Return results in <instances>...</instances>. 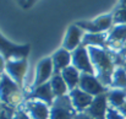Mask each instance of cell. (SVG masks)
<instances>
[{
	"label": "cell",
	"mask_w": 126,
	"mask_h": 119,
	"mask_svg": "<svg viewBox=\"0 0 126 119\" xmlns=\"http://www.w3.org/2000/svg\"><path fill=\"white\" fill-rule=\"evenodd\" d=\"M87 48L94 69V75L107 88H109L113 74L116 69L114 52L104 48H94V47H87Z\"/></svg>",
	"instance_id": "1"
},
{
	"label": "cell",
	"mask_w": 126,
	"mask_h": 119,
	"mask_svg": "<svg viewBox=\"0 0 126 119\" xmlns=\"http://www.w3.org/2000/svg\"><path fill=\"white\" fill-rule=\"evenodd\" d=\"M26 99V92L7 74H2L0 81V101L9 107L18 108Z\"/></svg>",
	"instance_id": "2"
},
{
	"label": "cell",
	"mask_w": 126,
	"mask_h": 119,
	"mask_svg": "<svg viewBox=\"0 0 126 119\" xmlns=\"http://www.w3.org/2000/svg\"><path fill=\"white\" fill-rule=\"evenodd\" d=\"M31 53V44L23 43L17 44L10 40H7L2 33L0 32V54L9 60H17V59H27Z\"/></svg>",
	"instance_id": "3"
},
{
	"label": "cell",
	"mask_w": 126,
	"mask_h": 119,
	"mask_svg": "<svg viewBox=\"0 0 126 119\" xmlns=\"http://www.w3.org/2000/svg\"><path fill=\"white\" fill-rule=\"evenodd\" d=\"M80 28H82L86 33H104L109 32L110 28L114 26L113 12L104 14L97 16L92 20H80L75 22Z\"/></svg>",
	"instance_id": "4"
},
{
	"label": "cell",
	"mask_w": 126,
	"mask_h": 119,
	"mask_svg": "<svg viewBox=\"0 0 126 119\" xmlns=\"http://www.w3.org/2000/svg\"><path fill=\"white\" fill-rule=\"evenodd\" d=\"M77 112L72 107L69 95L56 97L54 103L50 107L49 119H74Z\"/></svg>",
	"instance_id": "5"
},
{
	"label": "cell",
	"mask_w": 126,
	"mask_h": 119,
	"mask_svg": "<svg viewBox=\"0 0 126 119\" xmlns=\"http://www.w3.org/2000/svg\"><path fill=\"white\" fill-rule=\"evenodd\" d=\"M54 75V66H53V61H51V58L50 57H45L41 59L37 65H36V71H34V79L31 82L30 87L26 90L30 91L34 87H38L41 85H44L47 82H49L50 79L53 78Z\"/></svg>",
	"instance_id": "6"
},
{
	"label": "cell",
	"mask_w": 126,
	"mask_h": 119,
	"mask_svg": "<svg viewBox=\"0 0 126 119\" xmlns=\"http://www.w3.org/2000/svg\"><path fill=\"white\" fill-rule=\"evenodd\" d=\"M28 69L27 59H17V60H9L6 61L4 73L7 74L21 88L25 90V78ZM26 92V90H25Z\"/></svg>",
	"instance_id": "7"
},
{
	"label": "cell",
	"mask_w": 126,
	"mask_h": 119,
	"mask_svg": "<svg viewBox=\"0 0 126 119\" xmlns=\"http://www.w3.org/2000/svg\"><path fill=\"white\" fill-rule=\"evenodd\" d=\"M71 65L75 66L81 74H92L94 75V69L91 61V57L88 53V48L84 45H80L77 49L71 52Z\"/></svg>",
	"instance_id": "8"
},
{
	"label": "cell",
	"mask_w": 126,
	"mask_h": 119,
	"mask_svg": "<svg viewBox=\"0 0 126 119\" xmlns=\"http://www.w3.org/2000/svg\"><path fill=\"white\" fill-rule=\"evenodd\" d=\"M79 88H81L82 91L87 92L88 95H91L93 97L107 93L109 90L97 79L95 75H92V74H81Z\"/></svg>",
	"instance_id": "9"
},
{
	"label": "cell",
	"mask_w": 126,
	"mask_h": 119,
	"mask_svg": "<svg viewBox=\"0 0 126 119\" xmlns=\"http://www.w3.org/2000/svg\"><path fill=\"white\" fill-rule=\"evenodd\" d=\"M20 107L31 117V119H49L50 117V107L37 99H25Z\"/></svg>",
	"instance_id": "10"
},
{
	"label": "cell",
	"mask_w": 126,
	"mask_h": 119,
	"mask_svg": "<svg viewBox=\"0 0 126 119\" xmlns=\"http://www.w3.org/2000/svg\"><path fill=\"white\" fill-rule=\"evenodd\" d=\"M84 32L82 28H80L75 22L71 23L65 32L64 40H63V44L61 47L65 48L69 52H74L75 49H77L81 44H82V40H83Z\"/></svg>",
	"instance_id": "11"
},
{
	"label": "cell",
	"mask_w": 126,
	"mask_h": 119,
	"mask_svg": "<svg viewBox=\"0 0 126 119\" xmlns=\"http://www.w3.org/2000/svg\"><path fill=\"white\" fill-rule=\"evenodd\" d=\"M108 108H109V103H108L107 93H103L93 98L91 106L84 111V113L93 119H105Z\"/></svg>",
	"instance_id": "12"
},
{
	"label": "cell",
	"mask_w": 126,
	"mask_h": 119,
	"mask_svg": "<svg viewBox=\"0 0 126 119\" xmlns=\"http://www.w3.org/2000/svg\"><path fill=\"white\" fill-rule=\"evenodd\" d=\"M126 42V25H114L108 32L107 45L109 50L118 52Z\"/></svg>",
	"instance_id": "13"
},
{
	"label": "cell",
	"mask_w": 126,
	"mask_h": 119,
	"mask_svg": "<svg viewBox=\"0 0 126 119\" xmlns=\"http://www.w3.org/2000/svg\"><path fill=\"white\" fill-rule=\"evenodd\" d=\"M55 98L56 97L54 96L49 82H47L44 85H41L38 87H34V88H32V90L26 92V99H37V101L44 102L49 107H51V104L54 103Z\"/></svg>",
	"instance_id": "14"
},
{
	"label": "cell",
	"mask_w": 126,
	"mask_h": 119,
	"mask_svg": "<svg viewBox=\"0 0 126 119\" xmlns=\"http://www.w3.org/2000/svg\"><path fill=\"white\" fill-rule=\"evenodd\" d=\"M69 97H70V101L72 103V107L75 108V111L77 113H82L84 112L92 103L93 101V96L88 95L87 92L82 91L81 88H75V90H71L69 92Z\"/></svg>",
	"instance_id": "15"
},
{
	"label": "cell",
	"mask_w": 126,
	"mask_h": 119,
	"mask_svg": "<svg viewBox=\"0 0 126 119\" xmlns=\"http://www.w3.org/2000/svg\"><path fill=\"white\" fill-rule=\"evenodd\" d=\"M51 61H53V66H54V74H60L64 69L69 68L71 65V52L66 50L65 48L60 47L58 48L51 55Z\"/></svg>",
	"instance_id": "16"
},
{
	"label": "cell",
	"mask_w": 126,
	"mask_h": 119,
	"mask_svg": "<svg viewBox=\"0 0 126 119\" xmlns=\"http://www.w3.org/2000/svg\"><path fill=\"white\" fill-rule=\"evenodd\" d=\"M107 98L109 107L121 111L126 104V90H118V88H109L107 92Z\"/></svg>",
	"instance_id": "17"
},
{
	"label": "cell",
	"mask_w": 126,
	"mask_h": 119,
	"mask_svg": "<svg viewBox=\"0 0 126 119\" xmlns=\"http://www.w3.org/2000/svg\"><path fill=\"white\" fill-rule=\"evenodd\" d=\"M107 38H108V32H104V33H84L83 40H82V45L108 49Z\"/></svg>",
	"instance_id": "18"
},
{
	"label": "cell",
	"mask_w": 126,
	"mask_h": 119,
	"mask_svg": "<svg viewBox=\"0 0 126 119\" xmlns=\"http://www.w3.org/2000/svg\"><path fill=\"white\" fill-rule=\"evenodd\" d=\"M60 74H61L63 79H64V81L66 82V85H67V87H69V92H70L71 90H75V88L79 87L81 73H80L75 66L70 65L69 68L64 69Z\"/></svg>",
	"instance_id": "19"
},
{
	"label": "cell",
	"mask_w": 126,
	"mask_h": 119,
	"mask_svg": "<svg viewBox=\"0 0 126 119\" xmlns=\"http://www.w3.org/2000/svg\"><path fill=\"white\" fill-rule=\"evenodd\" d=\"M49 83H50L51 91L55 97H61V96L69 95V87H67L66 82L64 81L61 74H54L53 78L49 81Z\"/></svg>",
	"instance_id": "20"
},
{
	"label": "cell",
	"mask_w": 126,
	"mask_h": 119,
	"mask_svg": "<svg viewBox=\"0 0 126 119\" xmlns=\"http://www.w3.org/2000/svg\"><path fill=\"white\" fill-rule=\"evenodd\" d=\"M109 88L126 90V69L125 66H116Z\"/></svg>",
	"instance_id": "21"
},
{
	"label": "cell",
	"mask_w": 126,
	"mask_h": 119,
	"mask_svg": "<svg viewBox=\"0 0 126 119\" xmlns=\"http://www.w3.org/2000/svg\"><path fill=\"white\" fill-rule=\"evenodd\" d=\"M114 58H115V64L116 66H125L126 64V42L124 45L118 50L114 52Z\"/></svg>",
	"instance_id": "22"
},
{
	"label": "cell",
	"mask_w": 126,
	"mask_h": 119,
	"mask_svg": "<svg viewBox=\"0 0 126 119\" xmlns=\"http://www.w3.org/2000/svg\"><path fill=\"white\" fill-rule=\"evenodd\" d=\"M16 109L17 108L9 107V106L1 103V106H0V119H14Z\"/></svg>",
	"instance_id": "23"
},
{
	"label": "cell",
	"mask_w": 126,
	"mask_h": 119,
	"mask_svg": "<svg viewBox=\"0 0 126 119\" xmlns=\"http://www.w3.org/2000/svg\"><path fill=\"white\" fill-rule=\"evenodd\" d=\"M113 20L114 25H126V10L115 9L113 11Z\"/></svg>",
	"instance_id": "24"
},
{
	"label": "cell",
	"mask_w": 126,
	"mask_h": 119,
	"mask_svg": "<svg viewBox=\"0 0 126 119\" xmlns=\"http://www.w3.org/2000/svg\"><path fill=\"white\" fill-rule=\"evenodd\" d=\"M105 119H126V117H125V114L121 113L119 109H115L113 107H109L108 108V112H107Z\"/></svg>",
	"instance_id": "25"
},
{
	"label": "cell",
	"mask_w": 126,
	"mask_h": 119,
	"mask_svg": "<svg viewBox=\"0 0 126 119\" xmlns=\"http://www.w3.org/2000/svg\"><path fill=\"white\" fill-rule=\"evenodd\" d=\"M14 119H31V117H30L21 107H18V108L16 109V113H15Z\"/></svg>",
	"instance_id": "26"
},
{
	"label": "cell",
	"mask_w": 126,
	"mask_h": 119,
	"mask_svg": "<svg viewBox=\"0 0 126 119\" xmlns=\"http://www.w3.org/2000/svg\"><path fill=\"white\" fill-rule=\"evenodd\" d=\"M14 1H15V4H16L18 7H21V9H25V10H26L27 0H14Z\"/></svg>",
	"instance_id": "27"
},
{
	"label": "cell",
	"mask_w": 126,
	"mask_h": 119,
	"mask_svg": "<svg viewBox=\"0 0 126 119\" xmlns=\"http://www.w3.org/2000/svg\"><path fill=\"white\" fill-rule=\"evenodd\" d=\"M74 119H93V118H91L88 114H86L84 112H82V113H77Z\"/></svg>",
	"instance_id": "28"
},
{
	"label": "cell",
	"mask_w": 126,
	"mask_h": 119,
	"mask_svg": "<svg viewBox=\"0 0 126 119\" xmlns=\"http://www.w3.org/2000/svg\"><path fill=\"white\" fill-rule=\"evenodd\" d=\"M5 65H6V59L0 54V71H4L5 70Z\"/></svg>",
	"instance_id": "29"
},
{
	"label": "cell",
	"mask_w": 126,
	"mask_h": 119,
	"mask_svg": "<svg viewBox=\"0 0 126 119\" xmlns=\"http://www.w3.org/2000/svg\"><path fill=\"white\" fill-rule=\"evenodd\" d=\"M39 0H27V4H26V10L27 9H31V7H33L37 2H38Z\"/></svg>",
	"instance_id": "30"
},
{
	"label": "cell",
	"mask_w": 126,
	"mask_h": 119,
	"mask_svg": "<svg viewBox=\"0 0 126 119\" xmlns=\"http://www.w3.org/2000/svg\"><path fill=\"white\" fill-rule=\"evenodd\" d=\"M115 9H124V10H126V0H119V2H118Z\"/></svg>",
	"instance_id": "31"
},
{
	"label": "cell",
	"mask_w": 126,
	"mask_h": 119,
	"mask_svg": "<svg viewBox=\"0 0 126 119\" xmlns=\"http://www.w3.org/2000/svg\"><path fill=\"white\" fill-rule=\"evenodd\" d=\"M120 112H121V113H124V114H126V104L124 106V107H123V109H121Z\"/></svg>",
	"instance_id": "32"
},
{
	"label": "cell",
	"mask_w": 126,
	"mask_h": 119,
	"mask_svg": "<svg viewBox=\"0 0 126 119\" xmlns=\"http://www.w3.org/2000/svg\"><path fill=\"white\" fill-rule=\"evenodd\" d=\"M2 74H4V71H0V81H1V78H2Z\"/></svg>",
	"instance_id": "33"
},
{
	"label": "cell",
	"mask_w": 126,
	"mask_h": 119,
	"mask_svg": "<svg viewBox=\"0 0 126 119\" xmlns=\"http://www.w3.org/2000/svg\"><path fill=\"white\" fill-rule=\"evenodd\" d=\"M0 106H1V101H0Z\"/></svg>",
	"instance_id": "34"
},
{
	"label": "cell",
	"mask_w": 126,
	"mask_h": 119,
	"mask_svg": "<svg viewBox=\"0 0 126 119\" xmlns=\"http://www.w3.org/2000/svg\"><path fill=\"white\" fill-rule=\"evenodd\" d=\"M125 69H126V64H125Z\"/></svg>",
	"instance_id": "35"
},
{
	"label": "cell",
	"mask_w": 126,
	"mask_h": 119,
	"mask_svg": "<svg viewBox=\"0 0 126 119\" xmlns=\"http://www.w3.org/2000/svg\"><path fill=\"white\" fill-rule=\"evenodd\" d=\"M125 117H126V114H125Z\"/></svg>",
	"instance_id": "36"
}]
</instances>
